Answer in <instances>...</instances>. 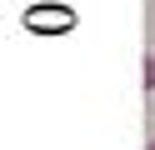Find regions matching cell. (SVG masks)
I'll return each mask as SVG.
<instances>
[{"mask_svg":"<svg viewBox=\"0 0 155 150\" xmlns=\"http://www.w3.org/2000/svg\"><path fill=\"white\" fill-rule=\"evenodd\" d=\"M145 80H150V85H155V55H150V65H145Z\"/></svg>","mask_w":155,"mask_h":150,"instance_id":"obj_1","label":"cell"},{"mask_svg":"<svg viewBox=\"0 0 155 150\" xmlns=\"http://www.w3.org/2000/svg\"><path fill=\"white\" fill-rule=\"evenodd\" d=\"M145 150H155V140H150V145H145Z\"/></svg>","mask_w":155,"mask_h":150,"instance_id":"obj_2","label":"cell"}]
</instances>
